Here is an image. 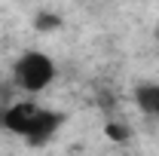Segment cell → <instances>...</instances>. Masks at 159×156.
Masks as SVG:
<instances>
[{"label": "cell", "instance_id": "cell-1", "mask_svg": "<svg viewBox=\"0 0 159 156\" xmlns=\"http://www.w3.org/2000/svg\"><path fill=\"white\" fill-rule=\"evenodd\" d=\"M61 122H64V117L58 110H49L34 101H16L0 110V126L12 135L25 138L28 144H46L61 129Z\"/></svg>", "mask_w": 159, "mask_h": 156}, {"label": "cell", "instance_id": "cell-2", "mask_svg": "<svg viewBox=\"0 0 159 156\" xmlns=\"http://www.w3.org/2000/svg\"><path fill=\"white\" fill-rule=\"evenodd\" d=\"M55 74H58L55 61L46 52H40V49H28V52H21L19 58L12 61V83L28 95H37L43 89H49Z\"/></svg>", "mask_w": 159, "mask_h": 156}, {"label": "cell", "instance_id": "cell-3", "mask_svg": "<svg viewBox=\"0 0 159 156\" xmlns=\"http://www.w3.org/2000/svg\"><path fill=\"white\" fill-rule=\"evenodd\" d=\"M107 135H113V141H125V138H129V129H122V126H116V122H110V126H107Z\"/></svg>", "mask_w": 159, "mask_h": 156}, {"label": "cell", "instance_id": "cell-4", "mask_svg": "<svg viewBox=\"0 0 159 156\" xmlns=\"http://www.w3.org/2000/svg\"><path fill=\"white\" fill-rule=\"evenodd\" d=\"M156 40H159V28H156Z\"/></svg>", "mask_w": 159, "mask_h": 156}]
</instances>
